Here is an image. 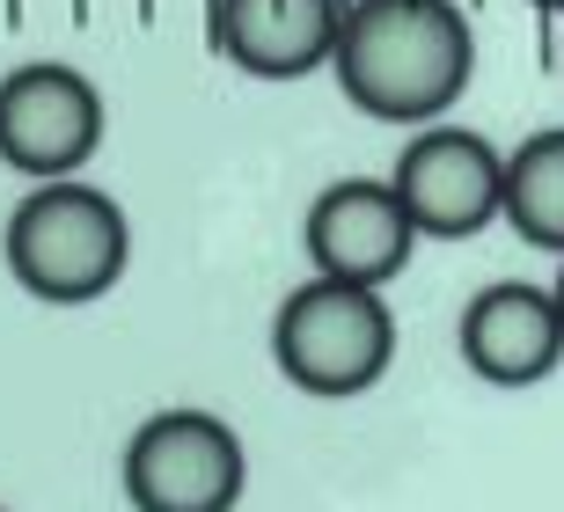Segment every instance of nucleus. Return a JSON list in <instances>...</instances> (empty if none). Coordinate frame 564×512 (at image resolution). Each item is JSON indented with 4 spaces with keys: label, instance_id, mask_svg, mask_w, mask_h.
<instances>
[{
    "label": "nucleus",
    "instance_id": "nucleus-6",
    "mask_svg": "<svg viewBox=\"0 0 564 512\" xmlns=\"http://www.w3.org/2000/svg\"><path fill=\"white\" fill-rule=\"evenodd\" d=\"M104 146V88L66 59H30L0 74V162L22 176H82Z\"/></svg>",
    "mask_w": 564,
    "mask_h": 512
},
{
    "label": "nucleus",
    "instance_id": "nucleus-1",
    "mask_svg": "<svg viewBox=\"0 0 564 512\" xmlns=\"http://www.w3.org/2000/svg\"><path fill=\"white\" fill-rule=\"evenodd\" d=\"M337 88L381 124H440L477 74V30L455 0H345Z\"/></svg>",
    "mask_w": 564,
    "mask_h": 512
},
{
    "label": "nucleus",
    "instance_id": "nucleus-9",
    "mask_svg": "<svg viewBox=\"0 0 564 512\" xmlns=\"http://www.w3.org/2000/svg\"><path fill=\"white\" fill-rule=\"evenodd\" d=\"M345 0H213V44L250 81H301L337 59Z\"/></svg>",
    "mask_w": 564,
    "mask_h": 512
},
{
    "label": "nucleus",
    "instance_id": "nucleus-2",
    "mask_svg": "<svg viewBox=\"0 0 564 512\" xmlns=\"http://www.w3.org/2000/svg\"><path fill=\"white\" fill-rule=\"evenodd\" d=\"M8 271L22 293H37L52 307L104 301L132 264V220L110 190L82 184V176H52L8 213Z\"/></svg>",
    "mask_w": 564,
    "mask_h": 512
},
{
    "label": "nucleus",
    "instance_id": "nucleus-7",
    "mask_svg": "<svg viewBox=\"0 0 564 512\" xmlns=\"http://www.w3.org/2000/svg\"><path fill=\"white\" fill-rule=\"evenodd\" d=\"M315 271L330 279H352V286H389L411 249L425 242L419 220L403 213L397 184H375V176H337L330 190H315L308 227H301Z\"/></svg>",
    "mask_w": 564,
    "mask_h": 512
},
{
    "label": "nucleus",
    "instance_id": "nucleus-10",
    "mask_svg": "<svg viewBox=\"0 0 564 512\" xmlns=\"http://www.w3.org/2000/svg\"><path fill=\"white\" fill-rule=\"evenodd\" d=\"M506 227H513L528 249L564 257V124L528 132V140L506 154Z\"/></svg>",
    "mask_w": 564,
    "mask_h": 512
},
{
    "label": "nucleus",
    "instance_id": "nucleus-3",
    "mask_svg": "<svg viewBox=\"0 0 564 512\" xmlns=\"http://www.w3.org/2000/svg\"><path fill=\"white\" fill-rule=\"evenodd\" d=\"M272 359L293 389L323 395H367L397 359V315L381 301V286H352L315 271L308 286H293L272 315Z\"/></svg>",
    "mask_w": 564,
    "mask_h": 512
},
{
    "label": "nucleus",
    "instance_id": "nucleus-11",
    "mask_svg": "<svg viewBox=\"0 0 564 512\" xmlns=\"http://www.w3.org/2000/svg\"><path fill=\"white\" fill-rule=\"evenodd\" d=\"M535 8H543V15H564V0H535Z\"/></svg>",
    "mask_w": 564,
    "mask_h": 512
},
{
    "label": "nucleus",
    "instance_id": "nucleus-12",
    "mask_svg": "<svg viewBox=\"0 0 564 512\" xmlns=\"http://www.w3.org/2000/svg\"><path fill=\"white\" fill-rule=\"evenodd\" d=\"M550 286H557V307H564V271H557V279H550Z\"/></svg>",
    "mask_w": 564,
    "mask_h": 512
},
{
    "label": "nucleus",
    "instance_id": "nucleus-13",
    "mask_svg": "<svg viewBox=\"0 0 564 512\" xmlns=\"http://www.w3.org/2000/svg\"><path fill=\"white\" fill-rule=\"evenodd\" d=\"M0 512H8V505H0Z\"/></svg>",
    "mask_w": 564,
    "mask_h": 512
},
{
    "label": "nucleus",
    "instance_id": "nucleus-8",
    "mask_svg": "<svg viewBox=\"0 0 564 512\" xmlns=\"http://www.w3.org/2000/svg\"><path fill=\"white\" fill-rule=\"evenodd\" d=\"M564 359V307L557 286L499 279L462 307V367L491 389H535Z\"/></svg>",
    "mask_w": 564,
    "mask_h": 512
},
{
    "label": "nucleus",
    "instance_id": "nucleus-4",
    "mask_svg": "<svg viewBox=\"0 0 564 512\" xmlns=\"http://www.w3.org/2000/svg\"><path fill=\"white\" fill-rule=\"evenodd\" d=\"M132 512H235L250 491V454L213 410H154L126 439Z\"/></svg>",
    "mask_w": 564,
    "mask_h": 512
},
{
    "label": "nucleus",
    "instance_id": "nucleus-5",
    "mask_svg": "<svg viewBox=\"0 0 564 512\" xmlns=\"http://www.w3.org/2000/svg\"><path fill=\"white\" fill-rule=\"evenodd\" d=\"M389 184L433 242H469L491 220H506V154L469 124H419Z\"/></svg>",
    "mask_w": 564,
    "mask_h": 512
}]
</instances>
